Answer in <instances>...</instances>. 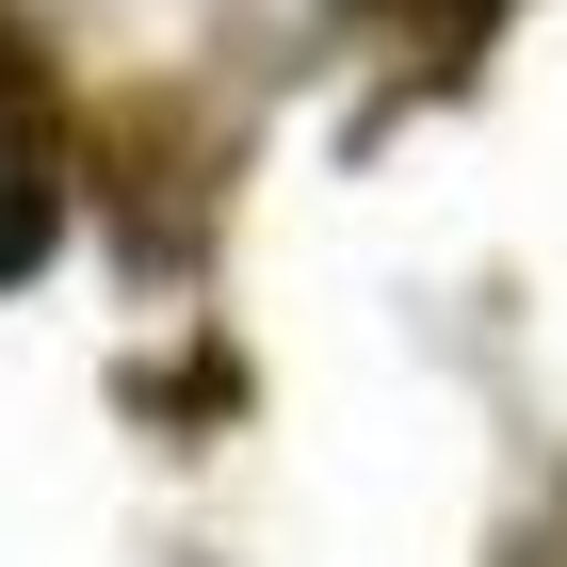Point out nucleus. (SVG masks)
<instances>
[{
  "mask_svg": "<svg viewBox=\"0 0 567 567\" xmlns=\"http://www.w3.org/2000/svg\"><path fill=\"white\" fill-rule=\"evenodd\" d=\"M49 227H65V195H49V163H33V146H0V292H17V276L49 260Z\"/></svg>",
  "mask_w": 567,
  "mask_h": 567,
  "instance_id": "1",
  "label": "nucleus"
}]
</instances>
